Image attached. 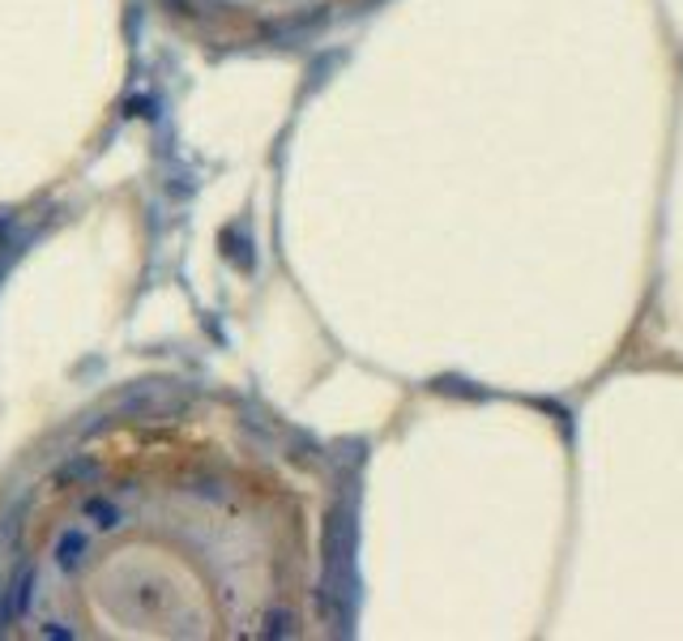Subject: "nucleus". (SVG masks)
Masks as SVG:
<instances>
[{"label": "nucleus", "mask_w": 683, "mask_h": 641, "mask_svg": "<svg viewBox=\"0 0 683 641\" xmlns=\"http://www.w3.org/2000/svg\"><path fill=\"white\" fill-rule=\"evenodd\" d=\"M346 585L342 467L214 390L111 393L0 492V638H329Z\"/></svg>", "instance_id": "1"}, {"label": "nucleus", "mask_w": 683, "mask_h": 641, "mask_svg": "<svg viewBox=\"0 0 683 641\" xmlns=\"http://www.w3.org/2000/svg\"><path fill=\"white\" fill-rule=\"evenodd\" d=\"M180 34L210 48H273L308 39L372 0H154Z\"/></svg>", "instance_id": "2"}]
</instances>
